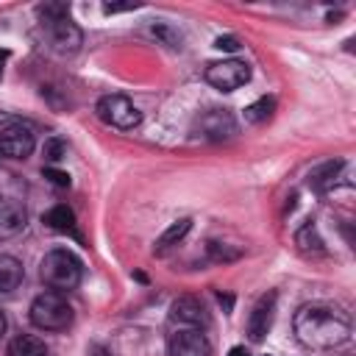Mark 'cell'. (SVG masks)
Segmentation results:
<instances>
[{"label":"cell","instance_id":"cell-22","mask_svg":"<svg viewBox=\"0 0 356 356\" xmlns=\"http://www.w3.org/2000/svg\"><path fill=\"white\" fill-rule=\"evenodd\" d=\"M42 153H44V159H47L50 164H56V161H61V159L67 156V145H64V142H61L58 136H50V139L44 142Z\"/></svg>","mask_w":356,"mask_h":356},{"label":"cell","instance_id":"cell-9","mask_svg":"<svg viewBox=\"0 0 356 356\" xmlns=\"http://www.w3.org/2000/svg\"><path fill=\"white\" fill-rule=\"evenodd\" d=\"M273 314H275V292H267L250 309V317H248V337H250V342H261L267 337V331L273 325Z\"/></svg>","mask_w":356,"mask_h":356},{"label":"cell","instance_id":"cell-21","mask_svg":"<svg viewBox=\"0 0 356 356\" xmlns=\"http://www.w3.org/2000/svg\"><path fill=\"white\" fill-rule=\"evenodd\" d=\"M36 14L42 22H50V19L70 17V6L67 3H42V6H36Z\"/></svg>","mask_w":356,"mask_h":356},{"label":"cell","instance_id":"cell-17","mask_svg":"<svg viewBox=\"0 0 356 356\" xmlns=\"http://www.w3.org/2000/svg\"><path fill=\"white\" fill-rule=\"evenodd\" d=\"M295 245L306 253V256H320V253H325V245H323V239H320V234H317V225L309 220V222H303L298 231H295Z\"/></svg>","mask_w":356,"mask_h":356},{"label":"cell","instance_id":"cell-10","mask_svg":"<svg viewBox=\"0 0 356 356\" xmlns=\"http://www.w3.org/2000/svg\"><path fill=\"white\" fill-rule=\"evenodd\" d=\"M170 317H172V323H181L186 328H203V325H209V314H206L203 303L197 298H192V295L175 298L172 306H170Z\"/></svg>","mask_w":356,"mask_h":356},{"label":"cell","instance_id":"cell-8","mask_svg":"<svg viewBox=\"0 0 356 356\" xmlns=\"http://www.w3.org/2000/svg\"><path fill=\"white\" fill-rule=\"evenodd\" d=\"M170 356H211V345L200 328H178L167 337Z\"/></svg>","mask_w":356,"mask_h":356},{"label":"cell","instance_id":"cell-1","mask_svg":"<svg viewBox=\"0 0 356 356\" xmlns=\"http://www.w3.org/2000/svg\"><path fill=\"white\" fill-rule=\"evenodd\" d=\"M292 328L300 345L312 350H334L350 339V317L334 303H306L295 312Z\"/></svg>","mask_w":356,"mask_h":356},{"label":"cell","instance_id":"cell-4","mask_svg":"<svg viewBox=\"0 0 356 356\" xmlns=\"http://www.w3.org/2000/svg\"><path fill=\"white\" fill-rule=\"evenodd\" d=\"M97 117L111 125V128H120V131H134L139 122H142V111L125 97V95H103L95 106Z\"/></svg>","mask_w":356,"mask_h":356},{"label":"cell","instance_id":"cell-15","mask_svg":"<svg viewBox=\"0 0 356 356\" xmlns=\"http://www.w3.org/2000/svg\"><path fill=\"white\" fill-rule=\"evenodd\" d=\"M189 228H192V220L189 217H181V220H175L159 239H156V248H153V253L156 256H164L167 250H172L178 242H184V236L189 234Z\"/></svg>","mask_w":356,"mask_h":356},{"label":"cell","instance_id":"cell-28","mask_svg":"<svg viewBox=\"0 0 356 356\" xmlns=\"http://www.w3.org/2000/svg\"><path fill=\"white\" fill-rule=\"evenodd\" d=\"M217 298H220V303H225V309L234 306V298H231V295H217Z\"/></svg>","mask_w":356,"mask_h":356},{"label":"cell","instance_id":"cell-12","mask_svg":"<svg viewBox=\"0 0 356 356\" xmlns=\"http://www.w3.org/2000/svg\"><path fill=\"white\" fill-rule=\"evenodd\" d=\"M28 225V211L17 197H0V239L17 236Z\"/></svg>","mask_w":356,"mask_h":356},{"label":"cell","instance_id":"cell-30","mask_svg":"<svg viewBox=\"0 0 356 356\" xmlns=\"http://www.w3.org/2000/svg\"><path fill=\"white\" fill-rule=\"evenodd\" d=\"M3 334H6V314L0 312V337H3Z\"/></svg>","mask_w":356,"mask_h":356},{"label":"cell","instance_id":"cell-2","mask_svg":"<svg viewBox=\"0 0 356 356\" xmlns=\"http://www.w3.org/2000/svg\"><path fill=\"white\" fill-rule=\"evenodd\" d=\"M81 273H83V264L81 259L67 250V248H53L42 256L39 261V275L42 281L56 289V292H67V289H75L81 284Z\"/></svg>","mask_w":356,"mask_h":356},{"label":"cell","instance_id":"cell-3","mask_svg":"<svg viewBox=\"0 0 356 356\" xmlns=\"http://www.w3.org/2000/svg\"><path fill=\"white\" fill-rule=\"evenodd\" d=\"M28 317L42 331H64L72 323V306L67 303V298L61 292L47 289V292L33 298V303L28 309Z\"/></svg>","mask_w":356,"mask_h":356},{"label":"cell","instance_id":"cell-13","mask_svg":"<svg viewBox=\"0 0 356 356\" xmlns=\"http://www.w3.org/2000/svg\"><path fill=\"white\" fill-rule=\"evenodd\" d=\"M42 222H44L47 228L58 231V234H70V236L81 239V234H78V228H75V214H72V209H70V206H64V203H58V206L47 209V211L42 214Z\"/></svg>","mask_w":356,"mask_h":356},{"label":"cell","instance_id":"cell-16","mask_svg":"<svg viewBox=\"0 0 356 356\" xmlns=\"http://www.w3.org/2000/svg\"><path fill=\"white\" fill-rule=\"evenodd\" d=\"M25 278V270H22V261L8 256V253H0V292H11L22 284Z\"/></svg>","mask_w":356,"mask_h":356},{"label":"cell","instance_id":"cell-7","mask_svg":"<svg viewBox=\"0 0 356 356\" xmlns=\"http://www.w3.org/2000/svg\"><path fill=\"white\" fill-rule=\"evenodd\" d=\"M36 147V136L33 128L25 122H8L6 128H0V153L8 159H25L31 156Z\"/></svg>","mask_w":356,"mask_h":356},{"label":"cell","instance_id":"cell-26","mask_svg":"<svg viewBox=\"0 0 356 356\" xmlns=\"http://www.w3.org/2000/svg\"><path fill=\"white\" fill-rule=\"evenodd\" d=\"M131 8H139V3H106L103 11L106 14H117V11H131Z\"/></svg>","mask_w":356,"mask_h":356},{"label":"cell","instance_id":"cell-23","mask_svg":"<svg viewBox=\"0 0 356 356\" xmlns=\"http://www.w3.org/2000/svg\"><path fill=\"white\" fill-rule=\"evenodd\" d=\"M209 256H211L214 261H236L242 253H239L236 248L222 245V242H209Z\"/></svg>","mask_w":356,"mask_h":356},{"label":"cell","instance_id":"cell-20","mask_svg":"<svg viewBox=\"0 0 356 356\" xmlns=\"http://www.w3.org/2000/svg\"><path fill=\"white\" fill-rule=\"evenodd\" d=\"M150 33H153L156 39H161L167 47H172V50L181 47V33H178L172 25H167V22H153V25H150Z\"/></svg>","mask_w":356,"mask_h":356},{"label":"cell","instance_id":"cell-14","mask_svg":"<svg viewBox=\"0 0 356 356\" xmlns=\"http://www.w3.org/2000/svg\"><path fill=\"white\" fill-rule=\"evenodd\" d=\"M345 167V161H325V164H320V167H314L312 172H309V186L317 192V195H325V192H331L334 189V184H337V178H339V170Z\"/></svg>","mask_w":356,"mask_h":356},{"label":"cell","instance_id":"cell-11","mask_svg":"<svg viewBox=\"0 0 356 356\" xmlns=\"http://www.w3.org/2000/svg\"><path fill=\"white\" fill-rule=\"evenodd\" d=\"M200 131H203V136L222 142V139H231L236 134V120L228 108H211L200 117Z\"/></svg>","mask_w":356,"mask_h":356},{"label":"cell","instance_id":"cell-29","mask_svg":"<svg viewBox=\"0 0 356 356\" xmlns=\"http://www.w3.org/2000/svg\"><path fill=\"white\" fill-rule=\"evenodd\" d=\"M8 61V50H0V78H3V67Z\"/></svg>","mask_w":356,"mask_h":356},{"label":"cell","instance_id":"cell-25","mask_svg":"<svg viewBox=\"0 0 356 356\" xmlns=\"http://www.w3.org/2000/svg\"><path fill=\"white\" fill-rule=\"evenodd\" d=\"M214 47H217V50H228V53H236V50H239V39H236V36H217Z\"/></svg>","mask_w":356,"mask_h":356},{"label":"cell","instance_id":"cell-5","mask_svg":"<svg viewBox=\"0 0 356 356\" xmlns=\"http://www.w3.org/2000/svg\"><path fill=\"white\" fill-rule=\"evenodd\" d=\"M206 81L220 89V92H234L239 86H245L250 81V67L239 58H228V61H214L206 70Z\"/></svg>","mask_w":356,"mask_h":356},{"label":"cell","instance_id":"cell-19","mask_svg":"<svg viewBox=\"0 0 356 356\" xmlns=\"http://www.w3.org/2000/svg\"><path fill=\"white\" fill-rule=\"evenodd\" d=\"M273 108H275V100H273V97H259L256 103H250V106L245 108V122H248V125H259V122L270 120Z\"/></svg>","mask_w":356,"mask_h":356},{"label":"cell","instance_id":"cell-27","mask_svg":"<svg viewBox=\"0 0 356 356\" xmlns=\"http://www.w3.org/2000/svg\"><path fill=\"white\" fill-rule=\"evenodd\" d=\"M228 356H250V353H248V348L236 345V348H231V350H228Z\"/></svg>","mask_w":356,"mask_h":356},{"label":"cell","instance_id":"cell-6","mask_svg":"<svg viewBox=\"0 0 356 356\" xmlns=\"http://www.w3.org/2000/svg\"><path fill=\"white\" fill-rule=\"evenodd\" d=\"M42 28H44L47 42H50V47H53L56 53H61V56H72V53H78L81 42H83V33H81V28H78L70 17L42 22Z\"/></svg>","mask_w":356,"mask_h":356},{"label":"cell","instance_id":"cell-18","mask_svg":"<svg viewBox=\"0 0 356 356\" xmlns=\"http://www.w3.org/2000/svg\"><path fill=\"white\" fill-rule=\"evenodd\" d=\"M8 356H47V348L33 334H19L8 342Z\"/></svg>","mask_w":356,"mask_h":356},{"label":"cell","instance_id":"cell-24","mask_svg":"<svg viewBox=\"0 0 356 356\" xmlns=\"http://www.w3.org/2000/svg\"><path fill=\"white\" fill-rule=\"evenodd\" d=\"M44 178L53 184V186H70V175L64 170H56V167H44Z\"/></svg>","mask_w":356,"mask_h":356}]
</instances>
